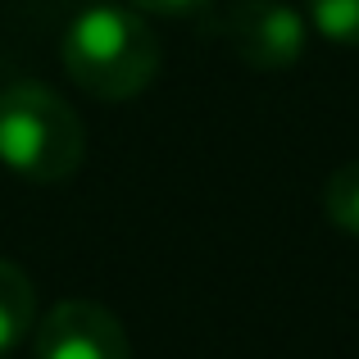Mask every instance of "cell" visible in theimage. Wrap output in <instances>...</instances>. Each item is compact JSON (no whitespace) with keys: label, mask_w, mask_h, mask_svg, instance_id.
<instances>
[{"label":"cell","mask_w":359,"mask_h":359,"mask_svg":"<svg viewBox=\"0 0 359 359\" xmlns=\"http://www.w3.org/2000/svg\"><path fill=\"white\" fill-rule=\"evenodd\" d=\"M60 60L69 78L96 100H128L155 82L159 73V36L128 5H87L64 27Z\"/></svg>","instance_id":"cell-1"},{"label":"cell","mask_w":359,"mask_h":359,"mask_svg":"<svg viewBox=\"0 0 359 359\" xmlns=\"http://www.w3.org/2000/svg\"><path fill=\"white\" fill-rule=\"evenodd\" d=\"M87 155L82 118L36 82L0 91V164L27 182H64Z\"/></svg>","instance_id":"cell-2"},{"label":"cell","mask_w":359,"mask_h":359,"mask_svg":"<svg viewBox=\"0 0 359 359\" xmlns=\"http://www.w3.org/2000/svg\"><path fill=\"white\" fill-rule=\"evenodd\" d=\"M36 359H132V346L105 305L64 300L36 323Z\"/></svg>","instance_id":"cell-3"},{"label":"cell","mask_w":359,"mask_h":359,"mask_svg":"<svg viewBox=\"0 0 359 359\" xmlns=\"http://www.w3.org/2000/svg\"><path fill=\"white\" fill-rule=\"evenodd\" d=\"M228 41L250 69L282 73L305 50V18L282 0H241L228 14Z\"/></svg>","instance_id":"cell-4"},{"label":"cell","mask_w":359,"mask_h":359,"mask_svg":"<svg viewBox=\"0 0 359 359\" xmlns=\"http://www.w3.org/2000/svg\"><path fill=\"white\" fill-rule=\"evenodd\" d=\"M36 323V287L18 264L0 259V355H9Z\"/></svg>","instance_id":"cell-5"},{"label":"cell","mask_w":359,"mask_h":359,"mask_svg":"<svg viewBox=\"0 0 359 359\" xmlns=\"http://www.w3.org/2000/svg\"><path fill=\"white\" fill-rule=\"evenodd\" d=\"M323 214L332 219V228L359 237V159L341 164L323 187Z\"/></svg>","instance_id":"cell-6"},{"label":"cell","mask_w":359,"mask_h":359,"mask_svg":"<svg viewBox=\"0 0 359 359\" xmlns=\"http://www.w3.org/2000/svg\"><path fill=\"white\" fill-rule=\"evenodd\" d=\"M309 23L332 46H359V0H305Z\"/></svg>","instance_id":"cell-7"},{"label":"cell","mask_w":359,"mask_h":359,"mask_svg":"<svg viewBox=\"0 0 359 359\" xmlns=\"http://www.w3.org/2000/svg\"><path fill=\"white\" fill-rule=\"evenodd\" d=\"M137 5V14H164V18H191L201 9H210V0H128Z\"/></svg>","instance_id":"cell-8"}]
</instances>
